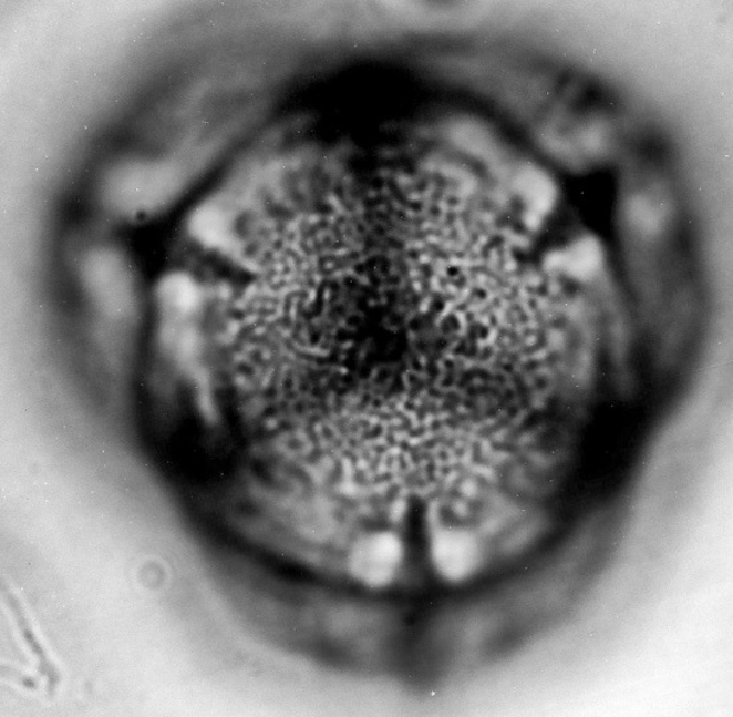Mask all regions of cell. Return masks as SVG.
Segmentation results:
<instances>
[{
  "mask_svg": "<svg viewBox=\"0 0 733 717\" xmlns=\"http://www.w3.org/2000/svg\"><path fill=\"white\" fill-rule=\"evenodd\" d=\"M401 553L395 540L376 537L366 541L357 553V572L363 574L366 580L381 583L395 572L396 565L401 562Z\"/></svg>",
  "mask_w": 733,
  "mask_h": 717,
  "instance_id": "1",
  "label": "cell"
}]
</instances>
